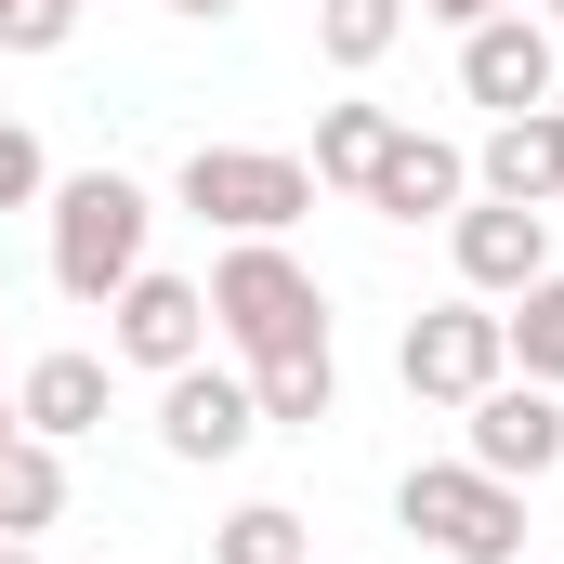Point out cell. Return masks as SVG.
I'll use <instances>...</instances> for the list:
<instances>
[{"label": "cell", "instance_id": "obj_1", "mask_svg": "<svg viewBox=\"0 0 564 564\" xmlns=\"http://www.w3.org/2000/svg\"><path fill=\"white\" fill-rule=\"evenodd\" d=\"M144 224H158V197H144L132 171L53 184V289H66V302H119V289L144 276Z\"/></svg>", "mask_w": 564, "mask_h": 564}, {"label": "cell", "instance_id": "obj_2", "mask_svg": "<svg viewBox=\"0 0 564 564\" xmlns=\"http://www.w3.org/2000/svg\"><path fill=\"white\" fill-rule=\"evenodd\" d=\"M210 328H224L250 368H263V355H315V341H328V289L302 276L276 237H237V250L210 263Z\"/></svg>", "mask_w": 564, "mask_h": 564}, {"label": "cell", "instance_id": "obj_3", "mask_svg": "<svg viewBox=\"0 0 564 564\" xmlns=\"http://www.w3.org/2000/svg\"><path fill=\"white\" fill-rule=\"evenodd\" d=\"M394 525L433 539L446 564H525V486H499V473H473V459H421V473L394 486Z\"/></svg>", "mask_w": 564, "mask_h": 564}, {"label": "cell", "instance_id": "obj_4", "mask_svg": "<svg viewBox=\"0 0 564 564\" xmlns=\"http://www.w3.org/2000/svg\"><path fill=\"white\" fill-rule=\"evenodd\" d=\"M184 210L224 224V237H289V224L315 210V171L276 158V144H197V158H184Z\"/></svg>", "mask_w": 564, "mask_h": 564}, {"label": "cell", "instance_id": "obj_5", "mask_svg": "<svg viewBox=\"0 0 564 564\" xmlns=\"http://www.w3.org/2000/svg\"><path fill=\"white\" fill-rule=\"evenodd\" d=\"M394 368H408V394H421V408H473L486 381H512V341H499V315H486V302L459 289V302H433V315H408Z\"/></svg>", "mask_w": 564, "mask_h": 564}, {"label": "cell", "instance_id": "obj_6", "mask_svg": "<svg viewBox=\"0 0 564 564\" xmlns=\"http://www.w3.org/2000/svg\"><path fill=\"white\" fill-rule=\"evenodd\" d=\"M473 473H499V486L564 473V394L552 381H486L473 394Z\"/></svg>", "mask_w": 564, "mask_h": 564}, {"label": "cell", "instance_id": "obj_7", "mask_svg": "<svg viewBox=\"0 0 564 564\" xmlns=\"http://www.w3.org/2000/svg\"><path fill=\"white\" fill-rule=\"evenodd\" d=\"M446 250H459V289H473V302H512V289L552 276V210L486 197V210H459V224H446Z\"/></svg>", "mask_w": 564, "mask_h": 564}, {"label": "cell", "instance_id": "obj_8", "mask_svg": "<svg viewBox=\"0 0 564 564\" xmlns=\"http://www.w3.org/2000/svg\"><path fill=\"white\" fill-rule=\"evenodd\" d=\"M250 433H263V408H250L237 368H210V355L171 368V394H158V446H171V459H237Z\"/></svg>", "mask_w": 564, "mask_h": 564}, {"label": "cell", "instance_id": "obj_9", "mask_svg": "<svg viewBox=\"0 0 564 564\" xmlns=\"http://www.w3.org/2000/svg\"><path fill=\"white\" fill-rule=\"evenodd\" d=\"M106 315H119V368H158L171 381V368L210 355V289H184V276H132Z\"/></svg>", "mask_w": 564, "mask_h": 564}, {"label": "cell", "instance_id": "obj_10", "mask_svg": "<svg viewBox=\"0 0 564 564\" xmlns=\"http://www.w3.org/2000/svg\"><path fill=\"white\" fill-rule=\"evenodd\" d=\"M459 93L499 106V119L552 106V40H539V13H486V26H459Z\"/></svg>", "mask_w": 564, "mask_h": 564}, {"label": "cell", "instance_id": "obj_11", "mask_svg": "<svg viewBox=\"0 0 564 564\" xmlns=\"http://www.w3.org/2000/svg\"><path fill=\"white\" fill-rule=\"evenodd\" d=\"M459 197H473V158L446 132H394L381 171H368V210H394V224H433V210H459Z\"/></svg>", "mask_w": 564, "mask_h": 564}, {"label": "cell", "instance_id": "obj_12", "mask_svg": "<svg viewBox=\"0 0 564 564\" xmlns=\"http://www.w3.org/2000/svg\"><path fill=\"white\" fill-rule=\"evenodd\" d=\"M473 184H486V197H512V210H552V197H564V119H552V106L499 119L486 158H473Z\"/></svg>", "mask_w": 564, "mask_h": 564}, {"label": "cell", "instance_id": "obj_13", "mask_svg": "<svg viewBox=\"0 0 564 564\" xmlns=\"http://www.w3.org/2000/svg\"><path fill=\"white\" fill-rule=\"evenodd\" d=\"M13 421L40 433V446L93 433V421H106V355H40V368L13 381Z\"/></svg>", "mask_w": 564, "mask_h": 564}, {"label": "cell", "instance_id": "obj_14", "mask_svg": "<svg viewBox=\"0 0 564 564\" xmlns=\"http://www.w3.org/2000/svg\"><path fill=\"white\" fill-rule=\"evenodd\" d=\"M250 408H263V421H289V433H315L328 408H341V368H328V341H315V355H263V368H250Z\"/></svg>", "mask_w": 564, "mask_h": 564}, {"label": "cell", "instance_id": "obj_15", "mask_svg": "<svg viewBox=\"0 0 564 564\" xmlns=\"http://www.w3.org/2000/svg\"><path fill=\"white\" fill-rule=\"evenodd\" d=\"M53 512H66V459H53L40 433H13V446H0V539H40Z\"/></svg>", "mask_w": 564, "mask_h": 564}, {"label": "cell", "instance_id": "obj_16", "mask_svg": "<svg viewBox=\"0 0 564 564\" xmlns=\"http://www.w3.org/2000/svg\"><path fill=\"white\" fill-rule=\"evenodd\" d=\"M394 40H408V0H315V53H328L341 79H368Z\"/></svg>", "mask_w": 564, "mask_h": 564}, {"label": "cell", "instance_id": "obj_17", "mask_svg": "<svg viewBox=\"0 0 564 564\" xmlns=\"http://www.w3.org/2000/svg\"><path fill=\"white\" fill-rule=\"evenodd\" d=\"M381 144H394V119H381V106H315V158H302V171H315V184H355V197H368Z\"/></svg>", "mask_w": 564, "mask_h": 564}, {"label": "cell", "instance_id": "obj_18", "mask_svg": "<svg viewBox=\"0 0 564 564\" xmlns=\"http://www.w3.org/2000/svg\"><path fill=\"white\" fill-rule=\"evenodd\" d=\"M499 341H512V368H525V381H552V394H564V276L512 289V315H499Z\"/></svg>", "mask_w": 564, "mask_h": 564}, {"label": "cell", "instance_id": "obj_19", "mask_svg": "<svg viewBox=\"0 0 564 564\" xmlns=\"http://www.w3.org/2000/svg\"><path fill=\"white\" fill-rule=\"evenodd\" d=\"M210 564H315V539H302V512H276V499H250V512H224V539H210Z\"/></svg>", "mask_w": 564, "mask_h": 564}, {"label": "cell", "instance_id": "obj_20", "mask_svg": "<svg viewBox=\"0 0 564 564\" xmlns=\"http://www.w3.org/2000/svg\"><path fill=\"white\" fill-rule=\"evenodd\" d=\"M79 40V0H0V53H66Z\"/></svg>", "mask_w": 564, "mask_h": 564}, {"label": "cell", "instance_id": "obj_21", "mask_svg": "<svg viewBox=\"0 0 564 564\" xmlns=\"http://www.w3.org/2000/svg\"><path fill=\"white\" fill-rule=\"evenodd\" d=\"M26 197H53V158H40V132L0 119V210H26Z\"/></svg>", "mask_w": 564, "mask_h": 564}, {"label": "cell", "instance_id": "obj_22", "mask_svg": "<svg viewBox=\"0 0 564 564\" xmlns=\"http://www.w3.org/2000/svg\"><path fill=\"white\" fill-rule=\"evenodd\" d=\"M421 13H446V26H486V13H512V0H421Z\"/></svg>", "mask_w": 564, "mask_h": 564}, {"label": "cell", "instance_id": "obj_23", "mask_svg": "<svg viewBox=\"0 0 564 564\" xmlns=\"http://www.w3.org/2000/svg\"><path fill=\"white\" fill-rule=\"evenodd\" d=\"M171 13H197V26H210V13H237V0H171Z\"/></svg>", "mask_w": 564, "mask_h": 564}, {"label": "cell", "instance_id": "obj_24", "mask_svg": "<svg viewBox=\"0 0 564 564\" xmlns=\"http://www.w3.org/2000/svg\"><path fill=\"white\" fill-rule=\"evenodd\" d=\"M0 564H40V539H0Z\"/></svg>", "mask_w": 564, "mask_h": 564}, {"label": "cell", "instance_id": "obj_25", "mask_svg": "<svg viewBox=\"0 0 564 564\" xmlns=\"http://www.w3.org/2000/svg\"><path fill=\"white\" fill-rule=\"evenodd\" d=\"M13 433H26V421H13V408H0V446H13Z\"/></svg>", "mask_w": 564, "mask_h": 564}, {"label": "cell", "instance_id": "obj_26", "mask_svg": "<svg viewBox=\"0 0 564 564\" xmlns=\"http://www.w3.org/2000/svg\"><path fill=\"white\" fill-rule=\"evenodd\" d=\"M539 13H564V0H539Z\"/></svg>", "mask_w": 564, "mask_h": 564}]
</instances>
